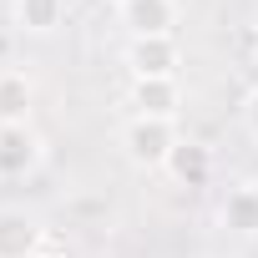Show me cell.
Returning <instances> with one entry per match:
<instances>
[{"label":"cell","instance_id":"3","mask_svg":"<svg viewBox=\"0 0 258 258\" xmlns=\"http://www.w3.org/2000/svg\"><path fill=\"white\" fill-rule=\"evenodd\" d=\"M121 26L137 36H172L177 26V0H121Z\"/></svg>","mask_w":258,"mask_h":258},{"label":"cell","instance_id":"4","mask_svg":"<svg viewBox=\"0 0 258 258\" xmlns=\"http://www.w3.org/2000/svg\"><path fill=\"white\" fill-rule=\"evenodd\" d=\"M41 147H36V132L26 121H11V126H0V177H26L36 167Z\"/></svg>","mask_w":258,"mask_h":258},{"label":"cell","instance_id":"9","mask_svg":"<svg viewBox=\"0 0 258 258\" xmlns=\"http://www.w3.org/2000/svg\"><path fill=\"white\" fill-rule=\"evenodd\" d=\"M61 16H66V0H16V21H21V31L46 36V31L61 26Z\"/></svg>","mask_w":258,"mask_h":258},{"label":"cell","instance_id":"13","mask_svg":"<svg viewBox=\"0 0 258 258\" xmlns=\"http://www.w3.org/2000/svg\"><path fill=\"white\" fill-rule=\"evenodd\" d=\"M116 6H121V0H116Z\"/></svg>","mask_w":258,"mask_h":258},{"label":"cell","instance_id":"10","mask_svg":"<svg viewBox=\"0 0 258 258\" xmlns=\"http://www.w3.org/2000/svg\"><path fill=\"white\" fill-rule=\"evenodd\" d=\"M26 106H31V81L21 71H0V126L21 121Z\"/></svg>","mask_w":258,"mask_h":258},{"label":"cell","instance_id":"7","mask_svg":"<svg viewBox=\"0 0 258 258\" xmlns=\"http://www.w3.org/2000/svg\"><path fill=\"white\" fill-rule=\"evenodd\" d=\"M223 228L238 233V238H253L258 233V187L253 182H243V187H233L223 198Z\"/></svg>","mask_w":258,"mask_h":258},{"label":"cell","instance_id":"2","mask_svg":"<svg viewBox=\"0 0 258 258\" xmlns=\"http://www.w3.org/2000/svg\"><path fill=\"white\" fill-rule=\"evenodd\" d=\"M126 66L137 71V81H147V76H177L182 51H177L172 36H137L132 51H126Z\"/></svg>","mask_w":258,"mask_h":258},{"label":"cell","instance_id":"8","mask_svg":"<svg viewBox=\"0 0 258 258\" xmlns=\"http://www.w3.org/2000/svg\"><path fill=\"white\" fill-rule=\"evenodd\" d=\"M167 172H172L182 187H203V182L213 177V157H208V147H198V142H177L172 157H167Z\"/></svg>","mask_w":258,"mask_h":258},{"label":"cell","instance_id":"14","mask_svg":"<svg viewBox=\"0 0 258 258\" xmlns=\"http://www.w3.org/2000/svg\"><path fill=\"white\" fill-rule=\"evenodd\" d=\"M253 61H258V56H253Z\"/></svg>","mask_w":258,"mask_h":258},{"label":"cell","instance_id":"11","mask_svg":"<svg viewBox=\"0 0 258 258\" xmlns=\"http://www.w3.org/2000/svg\"><path fill=\"white\" fill-rule=\"evenodd\" d=\"M248 132H253V137H258V91H253V96H248Z\"/></svg>","mask_w":258,"mask_h":258},{"label":"cell","instance_id":"5","mask_svg":"<svg viewBox=\"0 0 258 258\" xmlns=\"http://www.w3.org/2000/svg\"><path fill=\"white\" fill-rule=\"evenodd\" d=\"M41 243H46V238H41V228H36L31 213L0 208V258H36Z\"/></svg>","mask_w":258,"mask_h":258},{"label":"cell","instance_id":"1","mask_svg":"<svg viewBox=\"0 0 258 258\" xmlns=\"http://www.w3.org/2000/svg\"><path fill=\"white\" fill-rule=\"evenodd\" d=\"M126 157H132L137 167H167L172 147H177V126L162 121V116H137L132 126H126Z\"/></svg>","mask_w":258,"mask_h":258},{"label":"cell","instance_id":"6","mask_svg":"<svg viewBox=\"0 0 258 258\" xmlns=\"http://www.w3.org/2000/svg\"><path fill=\"white\" fill-rule=\"evenodd\" d=\"M132 101H137V116H162L172 121L177 106H182V91H177V76H147L132 86Z\"/></svg>","mask_w":258,"mask_h":258},{"label":"cell","instance_id":"12","mask_svg":"<svg viewBox=\"0 0 258 258\" xmlns=\"http://www.w3.org/2000/svg\"><path fill=\"white\" fill-rule=\"evenodd\" d=\"M36 258H66V248H61V243H41V248H36Z\"/></svg>","mask_w":258,"mask_h":258}]
</instances>
